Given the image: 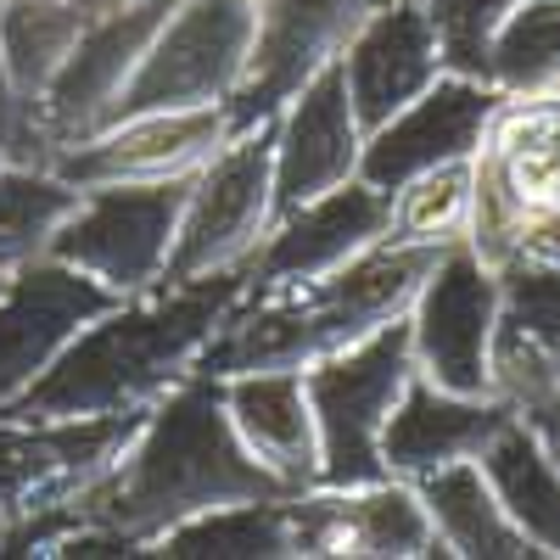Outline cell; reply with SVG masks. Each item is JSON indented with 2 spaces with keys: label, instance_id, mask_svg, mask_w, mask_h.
<instances>
[{
  "label": "cell",
  "instance_id": "cell-4",
  "mask_svg": "<svg viewBox=\"0 0 560 560\" xmlns=\"http://www.w3.org/2000/svg\"><path fill=\"white\" fill-rule=\"evenodd\" d=\"M253 23H258V0H174L140 68L107 107L102 129L135 113L224 107L242 90L253 57Z\"/></svg>",
  "mask_w": 560,
  "mask_h": 560
},
{
  "label": "cell",
  "instance_id": "cell-5",
  "mask_svg": "<svg viewBox=\"0 0 560 560\" xmlns=\"http://www.w3.org/2000/svg\"><path fill=\"white\" fill-rule=\"evenodd\" d=\"M409 376H415L409 319H393L382 331H370L364 342L303 370L314 427H319V482L325 488H364V482L387 477L382 427Z\"/></svg>",
  "mask_w": 560,
  "mask_h": 560
},
{
  "label": "cell",
  "instance_id": "cell-22",
  "mask_svg": "<svg viewBox=\"0 0 560 560\" xmlns=\"http://www.w3.org/2000/svg\"><path fill=\"white\" fill-rule=\"evenodd\" d=\"M482 477L493 482L504 516L522 527V538L533 544V555L560 560V471L544 459V448L527 438V427L516 415L482 443L477 454Z\"/></svg>",
  "mask_w": 560,
  "mask_h": 560
},
{
  "label": "cell",
  "instance_id": "cell-34",
  "mask_svg": "<svg viewBox=\"0 0 560 560\" xmlns=\"http://www.w3.org/2000/svg\"><path fill=\"white\" fill-rule=\"evenodd\" d=\"M516 258H533V264H555L560 269V208L527 219V236H522V253Z\"/></svg>",
  "mask_w": 560,
  "mask_h": 560
},
{
  "label": "cell",
  "instance_id": "cell-17",
  "mask_svg": "<svg viewBox=\"0 0 560 560\" xmlns=\"http://www.w3.org/2000/svg\"><path fill=\"white\" fill-rule=\"evenodd\" d=\"M359 152H364V129L348 102L342 62H325L275 113V219L353 179Z\"/></svg>",
  "mask_w": 560,
  "mask_h": 560
},
{
  "label": "cell",
  "instance_id": "cell-28",
  "mask_svg": "<svg viewBox=\"0 0 560 560\" xmlns=\"http://www.w3.org/2000/svg\"><path fill=\"white\" fill-rule=\"evenodd\" d=\"M522 0H420V12L432 23L443 73L459 79H482L493 73V39L504 28V18L516 12Z\"/></svg>",
  "mask_w": 560,
  "mask_h": 560
},
{
  "label": "cell",
  "instance_id": "cell-8",
  "mask_svg": "<svg viewBox=\"0 0 560 560\" xmlns=\"http://www.w3.org/2000/svg\"><path fill=\"white\" fill-rule=\"evenodd\" d=\"M147 409L124 415H62V420H18L0 415V527L28 522L39 510H62L84 488H96Z\"/></svg>",
  "mask_w": 560,
  "mask_h": 560
},
{
  "label": "cell",
  "instance_id": "cell-12",
  "mask_svg": "<svg viewBox=\"0 0 560 560\" xmlns=\"http://www.w3.org/2000/svg\"><path fill=\"white\" fill-rule=\"evenodd\" d=\"M224 147V107H185V113H135L96 135L73 140L51 158L73 191L96 185H152V179H191Z\"/></svg>",
  "mask_w": 560,
  "mask_h": 560
},
{
  "label": "cell",
  "instance_id": "cell-19",
  "mask_svg": "<svg viewBox=\"0 0 560 560\" xmlns=\"http://www.w3.org/2000/svg\"><path fill=\"white\" fill-rule=\"evenodd\" d=\"M516 415L504 398H465V393H448L438 382H427L415 370L404 382L387 427H382V465L387 477H427V471H443L454 459H477L482 443Z\"/></svg>",
  "mask_w": 560,
  "mask_h": 560
},
{
  "label": "cell",
  "instance_id": "cell-29",
  "mask_svg": "<svg viewBox=\"0 0 560 560\" xmlns=\"http://www.w3.org/2000/svg\"><path fill=\"white\" fill-rule=\"evenodd\" d=\"M527 208H522V197L504 185V174L477 152V163H471V224H465V247H471L482 264H493V269H504L510 258L522 253V236H527Z\"/></svg>",
  "mask_w": 560,
  "mask_h": 560
},
{
  "label": "cell",
  "instance_id": "cell-27",
  "mask_svg": "<svg viewBox=\"0 0 560 560\" xmlns=\"http://www.w3.org/2000/svg\"><path fill=\"white\" fill-rule=\"evenodd\" d=\"M488 84L499 96H544L560 84V0H522L504 18Z\"/></svg>",
  "mask_w": 560,
  "mask_h": 560
},
{
  "label": "cell",
  "instance_id": "cell-33",
  "mask_svg": "<svg viewBox=\"0 0 560 560\" xmlns=\"http://www.w3.org/2000/svg\"><path fill=\"white\" fill-rule=\"evenodd\" d=\"M516 420L527 427V438L544 448V459L560 471V387H555V393H544V398H533V404H522V409H516Z\"/></svg>",
  "mask_w": 560,
  "mask_h": 560
},
{
  "label": "cell",
  "instance_id": "cell-7",
  "mask_svg": "<svg viewBox=\"0 0 560 560\" xmlns=\"http://www.w3.org/2000/svg\"><path fill=\"white\" fill-rule=\"evenodd\" d=\"M191 179H152V185H96L79 191V208L51 236V253L79 275H90L113 298H140L163 287L174 230Z\"/></svg>",
  "mask_w": 560,
  "mask_h": 560
},
{
  "label": "cell",
  "instance_id": "cell-1",
  "mask_svg": "<svg viewBox=\"0 0 560 560\" xmlns=\"http://www.w3.org/2000/svg\"><path fill=\"white\" fill-rule=\"evenodd\" d=\"M247 292H253V264L219 269L202 280H179V287H152L140 298H118L0 415L62 420V415L152 409L168 387H179L197 370V359L224 325V314Z\"/></svg>",
  "mask_w": 560,
  "mask_h": 560
},
{
  "label": "cell",
  "instance_id": "cell-14",
  "mask_svg": "<svg viewBox=\"0 0 560 560\" xmlns=\"http://www.w3.org/2000/svg\"><path fill=\"white\" fill-rule=\"evenodd\" d=\"M499 102H504V96H499L493 84L443 73L427 96H415L404 113H393L382 129L364 135L359 179L393 197L404 179L427 174V168H438V163L477 158L482 140H488V124H493V113H499Z\"/></svg>",
  "mask_w": 560,
  "mask_h": 560
},
{
  "label": "cell",
  "instance_id": "cell-2",
  "mask_svg": "<svg viewBox=\"0 0 560 560\" xmlns=\"http://www.w3.org/2000/svg\"><path fill=\"white\" fill-rule=\"evenodd\" d=\"M242 499H287V488L242 448L224 415L219 376L191 370L147 409L118 465L96 488H84L73 510L84 522L129 538L140 555H152L168 527Z\"/></svg>",
  "mask_w": 560,
  "mask_h": 560
},
{
  "label": "cell",
  "instance_id": "cell-23",
  "mask_svg": "<svg viewBox=\"0 0 560 560\" xmlns=\"http://www.w3.org/2000/svg\"><path fill=\"white\" fill-rule=\"evenodd\" d=\"M287 499H242V504L202 510V516L168 527L152 544V555H168V560H292Z\"/></svg>",
  "mask_w": 560,
  "mask_h": 560
},
{
  "label": "cell",
  "instance_id": "cell-36",
  "mask_svg": "<svg viewBox=\"0 0 560 560\" xmlns=\"http://www.w3.org/2000/svg\"><path fill=\"white\" fill-rule=\"evenodd\" d=\"M7 280H12V269H0V292H7Z\"/></svg>",
  "mask_w": 560,
  "mask_h": 560
},
{
  "label": "cell",
  "instance_id": "cell-26",
  "mask_svg": "<svg viewBox=\"0 0 560 560\" xmlns=\"http://www.w3.org/2000/svg\"><path fill=\"white\" fill-rule=\"evenodd\" d=\"M471 163L477 158H454V163H438L427 174L404 179L393 191L387 242H404V247L465 242V224H471Z\"/></svg>",
  "mask_w": 560,
  "mask_h": 560
},
{
  "label": "cell",
  "instance_id": "cell-39",
  "mask_svg": "<svg viewBox=\"0 0 560 560\" xmlns=\"http://www.w3.org/2000/svg\"><path fill=\"white\" fill-rule=\"evenodd\" d=\"M0 7H7V0H0Z\"/></svg>",
  "mask_w": 560,
  "mask_h": 560
},
{
  "label": "cell",
  "instance_id": "cell-3",
  "mask_svg": "<svg viewBox=\"0 0 560 560\" xmlns=\"http://www.w3.org/2000/svg\"><path fill=\"white\" fill-rule=\"evenodd\" d=\"M443 247H404V242H376L342 264L337 275L314 280V287H275V292H247L224 314L213 342L202 348L197 370L202 376H247V370H308L331 359L370 331L404 319L409 303L420 298L427 275L438 269Z\"/></svg>",
  "mask_w": 560,
  "mask_h": 560
},
{
  "label": "cell",
  "instance_id": "cell-30",
  "mask_svg": "<svg viewBox=\"0 0 560 560\" xmlns=\"http://www.w3.org/2000/svg\"><path fill=\"white\" fill-rule=\"evenodd\" d=\"M488 376H493V398H504L510 409H522V404H533V398L560 387V370H555L549 348L527 331V325L510 319V314H499V325H493Z\"/></svg>",
  "mask_w": 560,
  "mask_h": 560
},
{
  "label": "cell",
  "instance_id": "cell-6",
  "mask_svg": "<svg viewBox=\"0 0 560 560\" xmlns=\"http://www.w3.org/2000/svg\"><path fill=\"white\" fill-rule=\"evenodd\" d=\"M269 224H275V118L242 135H224V147L191 174L163 287L253 264Z\"/></svg>",
  "mask_w": 560,
  "mask_h": 560
},
{
  "label": "cell",
  "instance_id": "cell-11",
  "mask_svg": "<svg viewBox=\"0 0 560 560\" xmlns=\"http://www.w3.org/2000/svg\"><path fill=\"white\" fill-rule=\"evenodd\" d=\"M370 7L376 0H258L253 57L242 90L224 102V135L269 124L325 62L342 57Z\"/></svg>",
  "mask_w": 560,
  "mask_h": 560
},
{
  "label": "cell",
  "instance_id": "cell-15",
  "mask_svg": "<svg viewBox=\"0 0 560 560\" xmlns=\"http://www.w3.org/2000/svg\"><path fill=\"white\" fill-rule=\"evenodd\" d=\"M387 213H393V197L376 191V185H364L359 174L342 179L337 191L280 213L269 224L264 247L253 253V292L314 287V280L337 275L359 253L387 242Z\"/></svg>",
  "mask_w": 560,
  "mask_h": 560
},
{
  "label": "cell",
  "instance_id": "cell-32",
  "mask_svg": "<svg viewBox=\"0 0 560 560\" xmlns=\"http://www.w3.org/2000/svg\"><path fill=\"white\" fill-rule=\"evenodd\" d=\"M0 158L23 163V168H51V158H57V147L39 129V113L18 96V84L7 73V57H0Z\"/></svg>",
  "mask_w": 560,
  "mask_h": 560
},
{
  "label": "cell",
  "instance_id": "cell-13",
  "mask_svg": "<svg viewBox=\"0 0 560 560\" xmlns=\"http://www.w3.org/2000/svg\"><path fill=\"white\" fill-rule=\"evenodd\" d=\"M113 303L118 298L107 287L57 258L12 269L7 292H0V409L18 404L51 370V359Z\"/></svg>",
  "mask_w": 560,
  "mask_h": 560
},
{
  "label": "cell",
  "instance_id": "cell-10",
  "mask_svg": "<svg viewBox=\"0 0 560 560\" xmlns=\"http://www.w3.org/2000/svg\"><path fill=\"white\" fill-rule=\"evenodd\" d=\"M292 560H432L443 555L415 482L382 477L364 488H303L287 499Z\"/></svg>",
  "mask_w": 560,
  "mask_h": 560
},
{
  "label": "cell",
  "instance_id": "cell-20",
  "mask_svg": "<svg viewBox=\"0 0 560 560\" xmlns=\"http://www.w3.org/2000/svg\"><path fill=\"white\" fill-rule=\"evenodd\" d=\"M219 393L242 448L280 488L303 493L319 482V427L303 370H247V376H224Z\"/></svg>",
  "mask_w": 560,
  "mask_h": 560
},
{
  "label": "cell",
  "instance_id": "cell-16",
  "mask_svg": "<svg viewBox=\"0 0 560 560\" xmlns=\"http://www.w3.org/2000/svg\"><path fill=\"white\" fill-rule=\"evenodd\" d=\"M168 7L174 0H140V7H124V12H107V18H84L73 51L62 57L57 79L45 84V96H39V129L57 152L102 129L107 107L118 102V90L140 68V57H147V45H152L158 23L168 18Z\"/></svg>",
  "mask_w": 560,
  "mask_h": 560
},
{
  "label": "cell",
  "instance_id": "cell-38",
  "mask_svg": "<svg viewBox=\"0 0 560 560\" xmlns=\"http://www.w3.org/2000/svg\"><path fill=\"white\" fill-rule=\"evenodd\" d=\"M555 96H560V84H555Z\"/></svg>",
  "mask_w": 560,
  "mask_h": 560
},
{
  "label": "cell",
  "instance_id": "cell-31",
  "mask_svg": "<svg viewBox=\"0 0 560 560\" xmlns=\"http://www.w3.org/2000/svg\"><path fill=\"white\" fill-rule=\"evenodd\" d=\"M499 287H504V314L516 325H527L560 370V269L533 264V258H510L499 269Z\"/></svg>",
  "mask_w": 560,
  "mask_h": 560
},
{
  "label": "cell",
  "instance_id": "cell-25",
  "mask_svg": "<svg viewBox=\"0 0 560 560\" xmlns=\"http://www.w3.org/2000/svg\"><path fill=\"white\" fill-rule=\"evenodd\" d=\"M79 208V191L51 168H0V269H23L51 253V236Z\"/></svg>",
  "mask_w": 560,
  "mask_h": 560
},
{
  "label": "cell",
  "instance_id": "cell-24",
  "mask_svg": "<svg viewBox=\"0 0 560 560\" xmlns=\"http://www.w3.org/2000/svg\"><path fill=\"white\" fill-rule=\"evenodd\" d=\"M84 18L73 0H7L0 7V57L18 84V96L39 113L45 84L57 79L62 57L73 51Z\"/></svg>",
  "mask_w": 560,
  "mask_h": 560
},
{
  "label": "cell",
  "instance_id": "cell-21",
  "mask_svg": "<svg viewBox=\"0 0 560 560\" xmlns=\"http://www.w3.org/2000/svg\"><path fill=\"white\" fill-rule=\"evenodd\" d=\"M415 493L427 504V522H432L443 555H454V560H527L533 555V544L504 516V504L477 459H454L443 471L415 477Z\"/></svg>",
  "mask_w": 560,
  "mask_h": 560
},
{
  "label": "cell",
  "instance_id": "cell-37",
  "mask_svg": "<svg viewBox=\"0 0 560 560\" xmlns=\"http://www.w3.org/2000/svg\"><path fill=\"white\" fill-rule=\"evenodd\" d=\"M0 168H7V158H0Z\"/></svg>",
  "mask_w": 560,
  "mask_h": 560
},
{
  "label": "cell",
  "instance_id": "cell-35",
  "mask_svg": "<svg viewBox=\"0 0 560 560\" xmlns=\"http://www.w3.org/2000/svg\"><path fill=\"white\" fill-rule=\"evenodd\" d=\"M79 18H107V12H124V7H140V0H73Z\"/></svg>",
  "mask_w": 560,
  "mask_h": 560
},
{
  "label": "cell",
  "instance_id": "cell-18",
  "mask_svg": "<svg viewBox=\"0 0 560 560\" xmlns=\"http://www.w3.org/2000/svg\"><path fill=\"white\" fill-rule=\"evenodd\" d=\"M337 62H342V84L364 135L382 129L393 113H404L415 96H427L443 79V57H438V39L420 0H376Z\"/></svg>",
  "mask_w": 560,
  "mask_h": 560
},
{
  "label": "cell",
  "instance_id": "cell-9",
  "mask_svg": "<svg viewBox=\"0 0 560 560\" xmlns=\"http://www.w3.org/2000/svg\"><path fill=\"white\" fill-rule=\"evenodd\" d=\"M504 314L499 269L482 264L465 242L443 247L438 269L427 275L420 298L409 303V353L427 382L465 393V398H493L488 376V342Z\"/></svg>",
  "mask_w": 560,
  "mask_h": 560
}]
</instances>
